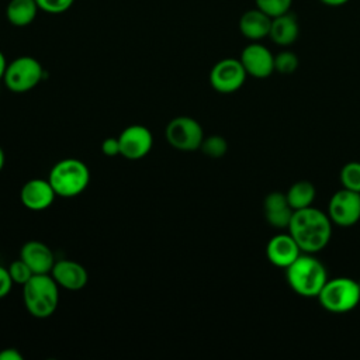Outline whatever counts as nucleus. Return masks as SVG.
Listing matches in <instances>:
<instances>
[{
	"instance_id": "nucleus-15",
	"label": "nucleus",
	"mask_w": 360,
	"mask_h": 360,
	"mask_svg": "<svg viewBox=\"0 0 360 360\" xmlns=\"http://www.w3.org/2000/svg\"><path fill=\"white\" fill-rule=\"evenodd\" d=\"M20 257L30 266L34 274H48L55 264L52 249L41 240H28L20 250Z\"/></svg>"
},
{
	"instance_id": "nucleus-21",
	"label": "nucleus",
	"mask_w": 360,
	"mask_h": 360,
	"mask_svg": "<svg viewBox=\"0 0 360 360\" xmlns=\"http://www.w3.org/2000/svg\"><path fill=\"white\" fill-rule=\"evenodd\" d=\"M340 183L343 188L360 193V162H349L342 167Z\"/></svg>"
},
{
	"instance_id": "nucleus-7",
	"label": "nucleus",
	"mask_w": 360,
	"mask_h": 360,
	"mask_svg": "<svg viewBox=\"0 0 360 360\" xmlns=\"http://www.w3.org/2000/svg\"><path fill=\"white\" fill-rule=\"evenodd\" d=\"M167 143L181 152H194L200 149L204 139V129L201 124L186 115L174 117L169 121L165 129Z\"/></svg>"
},
{
	"instance_id": "nucleus-12",
	"label": "nucleus",
	"mask_w": 360,
	"mask_h": 360,
	"mask_svg": "<svg viewBox=\"0 0 360 360\" xmlns=\"http://www.w3.org/2000/svg\"><path fill=\"white\" fill-rule=\"evenodd\" d=\"M56 193L48 179H31L24 183L20 191L22 205L31 211H44L49 208Z\"/></svg>"
},
{
	"instance_id": "nucleus-33",
	"label": "nucleus",
	"mask_w": 360,
	"mask_h": 360,
	"mask_svg": "<svg viewBox=\"0 0 360 360\" xmlns=\"http://www.w3.org/2000/svg\"><path fill=\"white\" fill-rule=\"evenodd\" d=\"M4 163H6V155H4L3 148L0 146V172H1L3 167H4Z\"/></svg>"
},
{
	"instance_id": "nucleus-6",
	"label": "nucleus",
	"mask_w": 360,
	"mask_h": 360,
	"mask_svg": "<svg viewBox=\"0 0 360 360\" xmlns=\"http://www.w3.org/2000/svg\"><path fill=\"white\" fill-rule=\"evenodd\" d=\"M44 79L41 62L32 56H18L7 63L3 82L13 93H27Z\"/></svg>"
},
{
	"instance_id": "nucleus-29",
	"label": "nucleus",
	"mask_w": 360,
	"mask_h": 360,
	"mask_svg": "<svg viewBox=\"0 0 360 360\" xmlns=\"http://www.w3.org/2000/svg\"><path fill=\"white\" fill-rule=\"evenodd\" d=\"M13 285H14V283L11 280L8 269L4 266H0V300L4 298L6 295H8Z\"/></svg>"
},
{
	"instance_id": "nucleus-32",
	"label": "nucleus",
	"mask_w": 360,
	"mask_h": 360,
	"mask_svg": "<svg viewBox=\"0 0 360 360\" xmlns=\"http://www.w3.org/2000/svg\"><path fill=\"white\" fill-rule=\"evenodd\" d=\"M6 68H7V62H6V58H4L3 52L0 51V80H3V77H4Z\"/></svg>"
},
{
	"instance_id": "nucleus-9",
	"label": "nucleus",
	"mask_w": 360,
	"mask_h": 360,
	"mask_svg": "<svg viewBox=\"0 0 360 360\" xmlns=\"http://www.w3.org/2000/svg\"><path fill=\"white\" fill-rule=\"evenodd\" d=\"M328 215L338 226L354 225L360 219V194L347 188L338 190L329 200Z\"/></svg>"
},
{
	"instance_id": "nucleus-17",
	"label": "nucleus",
	"mask_w": 360,
	"mask_h": 360,
	"mask_svg": "<svg viewBox=\"0 0 360 360\" xmlns=\"http://www.w3.org/2000/svg\"><path fill=\"white\" fill-rule=\"evenodd\" d=\"M300 34V25L297 17L292 13H284L271 18V27L269 37L278 46L292 45Z\"/></svg>"
},
{
	"instance_id": "nucleus-25",
	"label": "nucleus",
	"mask_w": 360,
	"mask_h": 360,
	"mask_svg": "<svg viewBox=\"0 0 360 360\" xmlns=\"http://www.w3.org/2000/svg\"><path fill=\"white\" fill-rule=\"evenodd\" d=\"M7 269H8V273L11 276L13 283L18 284L21 287L34 276V273L30 269V266L21 257L15 259L14 262H11Z\"/></svg>"
},
{
	"instance_id": "nucleus-22",
	"label": "nucleus",
	"mask_w": 360,
	"mask_h": 360,
	"mask_svg": "<svg viewBox=\"0 0 360 360\" xmlns=\"http://www.w3.org/2000/svg\"><path fill=\"white\" fill-rule=\"evenodd\" d=\"M298 56L291 51H281L274 55V72L281 75H291L298 68Z\"/></svg>"
},
{
	"instance_id": "nucleus-23",
	"label": "nucleus",
	"mask_w": 360,
	"mask_h": 360,
	"mask_svg": "<svg viewBox=\"0 0 360 360\" xmlns=\"http://www.w3.org/2000/svg\"><path fill=\"white\" fill-rule=\"evenodd\" d=\"M294 210L288 205V207H283L278 210H273V211H264V218L267 221L269 225H271L273 228L277 229H287L291 221Z\"/></svg>"
},
{
	"instance_id": "nucleus-5",
	"label": "nucleus",
	"mask_w": 360,
	"mask_h": 360,
	"mask_svg": "<svg viewBox=\"0 0 360 360\" xmlns=\"http://www.w3.org/2000/svg\"><path fill=\"white\" fill-rule=\"evenodd\" d=\"M316 298L321 307L328 312H350L360 304L359 280H353L350 277L328 278Z\"/></svg>"
},
{
	"instance_id": "nucleus-3",
	"label": "nucleus",
	"mask_w": 360,
	"mask_h": 360,
	"mask_svg": "<svg viewBox=\"0 0 360 360\" xmlns=\"http://www.w3.org/2000/svg\"><path fill=\"white\" fill-rule=\"evenodd\" d=\"M59 285L48 274H34L22 285V302L30 315L38 319L52 316L59 304Z\"/></svg>"
},
{
	"instance_id": "nucleus-26",
	"label": "nucleus",
	"mask_w": 360,
	"mask_h": 360,
	"mask_svg": "<svg viewBox=\"0 0 360 360\" xmlns=\"http://www.w3.org/2000/svg\"><path fill=\"white\" fill-rule=\"evenodd\" d=\"M39 10L49 13V14H60L69 10L75 0H35Z\"/></svg>"
},
{
	"instance_id": "nucleus-11",
	"label": "nucleus",
	"mask_w": 360,
	"mask_h": 360,
	"mask_svg": "<svg viewBox=\"0 0 360 360\" xmlns=\"http://www.w3.org/2000/svg\"><path fill=\"white\" fill-rule=\"evenodd\" d=\"M239 60L242 62L248 76L256 79H266L274 72V55L259 41H253L246 45Z\"/></svg>"
},
{
	"instance_id": "nucleus-31",
	"label": "nucleus",
	"mask_w": 360,
	"mask_h": 360,
	"mask_svg": "<svg viewBox=\"0 0 360 360\" xmlns=\"http://www.w3.org/2000/svg\"><path fill=\"white\" fill-rule=\"evenodd\" d=\"M319 1L323 3L325 6H329V7H339V6L346 4L349 0H319Z\"/></svg>"
},
{
	"instance_id": "nucleus-16",
	"label": "nucleus",
	"mask_w": 360,
	"mask_h": 360,
	"mask_svg": "<svg viewBox=\"0 0 360 360\" xmlns=\"http://www.w3.org/2000/svg\"><path fill=\"white\" fill-rule=\"evenodd\" d=\"M271 27V17L263 13L262 10L252 8L245 11L239 18V31L240 34L253 41H260L269 37Z\"/></svg>"
},
{
	"instance_id": "nucleus-10",
	"label": "nucleus",
	"mask_w": 360,
	"mask_h": 360,
	"mask_svg": "<svg viewBox=\"0 0 360 360\" xmlns=\"http://www.w3.org/2000/svg\"><path fill=\"white\" fill-rule=\"evenodd\" d=\"M120 156L128 160L143 159L153 146V135L148 127L132 124L118 135Z\"/></svg>"
},
{
	"instance_id": "nucleus-27",
	"label": "nucleus",
	"mask_w": 360,
	"mask_h": 360,
	"mask_svg": "<svg viewBox=\"0 0 360 360\" xmlns=\"http://www.w3.org/2000/svg\"><path fill=\"white\" fill-rule=\"evenodd\" d=\"M288 205L290 204L287 201V195H285V193H281V191L269 193L263 202L264 211H273V210H278V208L288 207Z\"/></svg>"
},
{
	"instance_id": "nucleus-28",
	"label": "nucleus",
	"mask_w": 360,
	"mask_h": 360,
	"mask_svg": "<svg viewBox=\"0 0 360 360\" xmlns=\"http://www.w3.org/2000/svg\"><path fill=\"white\" fill-rule=\"evenodd\" d=\"M101 152L104 156L114 158L120 155V141L118 136H108L101 142Z\"/></svg>"
},
{
	"instance_id": "nucleus-14",
	"label": "nucleus",
	"mask_w": 360,
	"mask_h": 360,
	"mask_svg": "<svg viewBox=\"0 0 360 360\" xmlns=\"http://www.w3.org/2000/svg\"><path fill=\"white\" fill-rule=\"evenodd\" d=\"M300 255L301 249L288 232L274 235L266 245L267 260L280 269H287Z\"/></svg>"
},
{
	"instance_id": "nucleus-24",
	"label": "nucleus",
	"mask_w": 360,
	"mask_h": 360,
	"mask_svg": "<svg viewBox=\"0 0 360 360\" xmlns=\"http://www.w3.org/2000/svg\"><path fill=\"white\" fill-rule=\"evenodd\" d=\"M255 4L259 10H262L273 18L284 13H288L292 0H255Z\"/></svg>"
},
{
	"instance_id": "nucleus-20",
	"label": "nucleus",
	"mask_w": 360,
	"mask_h": 360,
	"mask_svg": "<svg viewBox=\"0 0 360 360\" xmlns=\"http://www.w3.org/2000/svg\"><path fill=\"white\" fill-rule=\"evenodd\" d=\"M200 150L212 159H219L222 158L226 150H228V142L224 136L221 135H210V136H204L202 143L200 146Z\"/></svg>"
},
{
	"instance_id": "nucleus-19",
	"label": "nucleus",
	"mask_w": 360,
	"mask_h": 360,
	"mask_svg": "<svg viewBox=\"0 0 360 360\" xmlns=\"http://www.w3.org/2000/svg\"><path fill=\"white\" fill-rule=\"evenodd\" d=\"M285 195L290 207L295 211L312 205L316 197V188L308 180H298L290 186Z\"/></svg>"
},
{
	"instance_id": "nucleus-13",
	"label": "nucleus",
	"mask_w": 360,
	"mask_h": 360,
	"mask_svg": "<svg viewBox=\"0 0 360 360\" xmlns=\"http://www.w3.org/2000/svg\"><path fill=\"white\" fill-rule=\"evenodd\" d=\"M51 276L60 288L69 291H79L86 287L89 281V273L86 267L70 259L56 260L51 270Z\"/></svg>"
},
{
	"instance_id": "nucleus-35",
	"label": "nucleus",
	"mask_w": 360,
	"mask_h": 360,
	"mask_svg": "<svg viewBox=\"0 0 360 360\" xmlns=\"http://www.w3.org/2000/svg\"><path fill=\"white\" fill-rule=\"evenodd\" d=\"M359 194H360V193H359Z\"/></svg>"
},
{
	"instance_id": "nucleus-2",
	"label": "nucleus",
	"mask_w": 360,
	"mask_h": 360,
	"mask_svg": "<svg viewBox=\"0 0 360 360\" xmlns=\"http://www.w3.org/2000/svg\"><path fill=\"white\" fill-rule=\"evenodd\" d=\"M285 280L295 294L304 298H316L328 281V271L315 253L301 252L285 269Z\"/></svg>"
},
{
	"instance_id": "nucleus-8",
	"label": "nucleus",
	"mask_w": 360,
	"mask_h": 360,
	"mask_svg": "<svg viewBox=\"0 0 360 360\" xmlns=\"http://www.w3.org/2000/svg\"><path fill=\"white\" fill-rule=\"evenodd\" d=\"M246 77L248 73L239 59L224 58L212 66L210 72V84L218 93L231 94L243 86Z\"/></svg>"
},
{
	"instance_id": "nucleus-18",
	"label": "nucleus",
	"mask_w": 360,
	"mask_h": 360,
	"mask_svg": "<svg viewBox=\"0 0 360 360\" xmlns=\"http://www.w3.org/2000/svg\"><path fill=\"white\" fill-rule=\"evenodd\" d=\"M38 10L35 0H10L6 7V18L14 27H27L35 20Z\"/></svg>"
},
{
	"instance_id": "nucleus-1",
	"label": "nucleus",
	"mask_w": 360,
	"mask_h": 360,
	"mask_svg": "<svg viewBox=\"0 0 360 360\" xmlns=\"http://www.w3.org/2000/svg\"><path fill=\"white\" fill-rule=\"evenodd\" d=\"M287 229L301 252L318 253L323 250L330 240L332 221L326 212L311 205L295 210Z\"/></svg>"
},
{
	"instance_id": "nucleus-30",
	"label": "nucleus",
	"mask_w": 360,
	"mask_h": 360,
	"mask_svg": "<svg viewBox=\"0 0 360 360\" xmlns=\"http://www.w3.org/2000/svg\"><path fill=\"white\" fill-rule=\"evenodd\" d=\"M22 354L15 347H6L0 350V360H22Z\"/></svg>"
},
{
	"instance_id": "nucleus-34",
	"label": "nucleus",
	"mask_w": 360,
	"mask_h": 360,
	"mask_svg": "<svg viewBox=\"0 0 360 360\" xmlns=\"http://www.w3.org/2000/svg\"><path fill=\"white\" fill-rule=\"evenodd\" d=\"M359 285H360V280H359Z\"/></svg>"
},
{
	"instance_id": "nucleus-4",
	"label": "nucleus",
	"mask_w": 360,
	"mask_h": 360,
	"mask_svg": "<svg viewBox=\"0 0 360 360\" xmlns=\"http://www.w3.org/2000/svg\"><path fill=\"white\" fill-rule=\"evenodd\" d=\"M58 197L72 198L82 194L90 183L87 165L77 158H65L56 162L48 176Z\"/></svg>"
}]
</instances>
